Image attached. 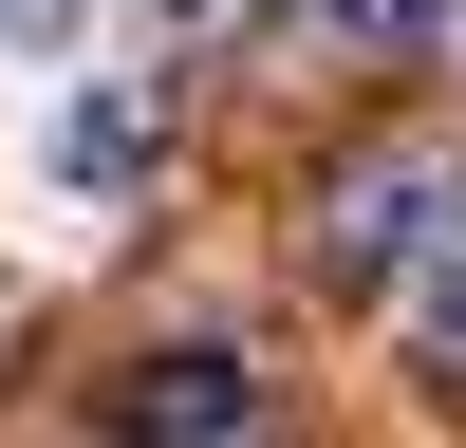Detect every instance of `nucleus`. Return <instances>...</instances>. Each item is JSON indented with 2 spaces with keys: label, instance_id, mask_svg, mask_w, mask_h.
I'll return each instance as SVG.
<instances>
[{
  "label": "nucleus",
  "instance_id": "nucleus-1",
  "mask_svg": "<svg viewBox=\"0 0 466 448\" xmlns=\"http://www.w3.org/2000/svg\"><path fill=\"white\" fill-rule=\"evenodd\" d=\"M430 206H448V168H430V149H373L355 187H318V280H392Z\"/></svg>",
  "mask_w": 466,
  "mask_h": 448
},
{
  "label": "nucleus",
  "instance_id": "nucleus-6",
  "mask_svg": "<svg viewBox=\"0 0 466 448\" xmlns=\"http://www.w3.org/2000/svg\"><path fill=\"white\" fill-rule=\"evenodd\" d=\"M0 37H75V0H0Z\"/></svg>",
  "mask_w": 466,
  "mask_h": 448
},
{
  "label": "nucleus",
  "instance_id": "nucleus-2",
  "mask_svg": "<svg viewBox=\"0 0 466 448\" xmlns=\"http://www.w3.org/2000/svg\"><path fill=\"white\" fill-rule=\"evenodd\" d=\"M112 430H131V448H224V430H243V373H224V355H149Z\"/></svg>",
  "mask_w": 466,
  "mask_h": 448
},
{
  "label": "nucleus",
  "instance_id": "nucleus-4",
  "mask_svg": "<svg viewBox=\"0 0 466 448\" xmlns=\"http://www.w3.org/2000/svg\"><path fill=\"white\" fill-rule=\"evenodd\" d=\"M410 336H430V355H448V373H466V243H448V261H430V299H410Z\"/></svg>",
  "mask_w": 466,
  "mask_h": 448
},
{
  "label": "nucleus",
  "instance_id": "nucleus-3",
  "mask_svg": "<svg viewBox=\"0 0 466 448\" xmlns=\"http://www.w3.org/2000/svg\"><path fill=\"white\" fill-rule=\"evenodd\" d=\"M149 131H168V94H149V75H112V94H75V112H56V168H75V187H131V168H149Z\"/></svg>",
  "mask_w": 466,
  "mask_h": 448
},
{
  "label": "nucleus",
  "instance_id": "nucleus-5",
  "mask_svg": "<svg viewBox=\"0 0 466 448\" xmlns=\"http://www.w3.org/2000/svg\"><path fill=\"white\" fill-rule=\"evenodd\" d=\"M318 19H336V37H430L448 0H318Z\"/></svg>",
  "mask_w": 466,
  "mask_h": 448
}]
</instances>
